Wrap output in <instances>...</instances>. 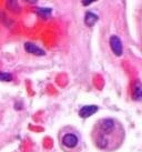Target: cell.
<instances>
[{
  "mask_svg": "<svg viewBox=\"0 0 142 152\" xmlns=\"http://www.w3.org/2000/svg\"><path fill=\"white\" fill-rule=\"evenodd\" d=\"M93 143L103 151H114L122 145L125 138L124 128L113 118H103L93 126L91 132Z\"/></svg>",
  "mask_w": 142,
  "mask_h": 152,
  "instance_id": "1",
  "label": "cell"
},
{
  "mask_svg": "<svg viewBox=\"0 0 142 152\" xmlns=\"http://www.w3.org/2000/svg\"><path fill=\"white\" fill-rule=\"evenodd\" d=\"M59 142L60 147L64 152H73V150H78L79 152V137L72 131H60L59 133Z\"/></svg>",
  "mask_w": 142,
  "mask_h": 152,
  "instance_id": "2",
  "label": "cell"
},
{
  "mask_svg": "<svg viewBox=\"0 0 142 152\" xmlns=\"http://www.w3.org/2000/svg\"><path fill=\"white\" fill-rule=\"evenodd\" d=\"M109 43H110V48L112 52L116 56L120 57L123 53V47H122V42H121V39L119 38L118 36H111L110 39H109Z\"/></svg>",
  "mask_w": 142,
  "mask_h": 152,
  "instance_id": "3",
  "label": "cell"
},
{
  "mask_svg": "<svg viewBox=\"0 0 142 152\" xmlns=\"http://www.w3.org/2000/svg\"><path fill=\"white\" fill-rule=\"evenodd\" d=\"M98 110H99V108H98V106H96V104L83 106L79 110V115L83 119L89 118V117H91V115H93V114L96 113Z\"/></svg>",
  "mask_w": 142,
  "mask_h": 152,
  "instance_id": "4",
  "label": "cell"
},
{
  "mask_svg": "<svg viewBox=\"0 0 142 152\" xmlns=\"http://www.w3.org/2000/svg\"><path fill=\"white\" fill-rule=\"evenodd\" d=\"M23 48H25V50L27 51L28 53H31V55H34V56L46 55V51L32 42H26L25 45H23Z\"/></svg>",
  "mask_w": 142,
  "mask_h": 152,
  "instance_id": "5",
  "label": "cell"
},
{
  "mask_svg": "<svg viewBox=\"0 0 142 152\" xmlns=\"http://www.w3.org/2000/svg\"><path fill=\"white\" fill-rule=\"evenodd\" d=\"M132 99L135 101H142V82L137 81L133 85L132 90Z\"/></svg>",
  "mask_w": 142,
  "mask_h": 152,
  "instance_id": "6",
  "label": "cell"
},
{
  "mask_svg": "<svg viewBox=\"0 0 142 152\" xmlns=\"http://www.w3.org/2000/svg\"><path fill=\"white\" fill-rule=\"evenodd\" d=\"M98 19H99L98 15H96L92 11H88V12H86V16H84V23L88 27H92L98 21Z\"/></svg>",
  "mask_w": 142,
  "mask_h": 152,
  "instance_id": "7",
  "label": "cell"
},
{
  "mask_svg": "<svg viewBox=\"0 0 142 152\" xmlns=\"http://www.w3.org/2000/svg\"><path fill=\"white\" fill-rule=\"evenodd\" d=\"M51 12H52V9L47 8V7H45V8H38L37 9V13L42 18H48L51 15Z\"/></svg>",
  "mask_w": 142,
  "mask_h": 152,
  "instance_id": "8",
  "label": "cell"
},
{
  "mask_svg": "<svg viewBox=\"0 0 142 152\" xmlns=\"http://www.w3.org/2000/svg\"><path fill=\"white\" fill-rule=\"evenodd\" d=\"M0 80L8 82V81L12 80V76L10 73H7V72H0Z\"/></svg>",
  "mask_w": 142,
  "mask_h": 152,
  "instance_id": "9",
  "label": "cell"
},
{
  "mask_svg": "<svg viewBox=\"0 0 142 152\" xmlns=\"http://www.w3.org/2000/svg\"><path fill=\"white\" fill-rule=\"evenodd\" d=\"M92 4V1H82V4L83 6H90Z\"/></svg>",
  "mask_w": 142,
  "mask_h": 152,
  "instance_id": "10",
  "label": "cell"
}]
</instances>
